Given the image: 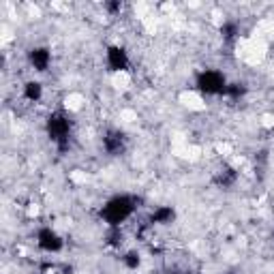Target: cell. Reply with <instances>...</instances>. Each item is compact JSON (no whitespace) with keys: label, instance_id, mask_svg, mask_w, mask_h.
Here are the masks:
<instances>
[{"label":"cell","instance_id":"1","mask_svg":"<svg viewBox=\"0 0 274 274\" xmlns=\"http://www.w3.org/2000/svg\"><path fill=\"white\" fill-rule=\"evenodd\" d=\"M133 208H135V201L131 197H114L111 201H107V206L103 208V219L109 223L111 227H118L122 221L131 216Z\"/></svg>","mask_w":274,"mask_h":274},{"label":"cell","instance_id":"2","mask_svg":"<svg viewBox=\"0 0 274 274\" xmlns=\"http://www.w3.org/2000/svg\"><path fill=\"white\" fill-rule=\"evenodd\" d=\"M47 133H49V137L58 144L60 150H66V144H69V120H66L63 114H52L49 116Z\"/></svg>","mask_w":274,"mask_h":274},{"label":"cell","instance_id":"3","mask_svg":"<svg viewBox=\"0 0 274 274\" xmlns=\"http://www.w3.org/2000/svg\"><path fill=\"white\" fill-rule=\"evenodd\" d=\"M197 88L206 94H221L225 92V77L216 71H204L197 77Z\"/></svg>","mask_w":274,"mask_h":274},{"label":"cell","instance_id":"4","mask_svg":"<svg viewBox=\"0 0 274 274\" xmlns=\"http://www.w3.org/2000/svg\"><path fill=\"white\" fill-rule=\"evenodd\" d=\"M39 247H41L43 251H60L63 249V240H60L56 233L52 232V229H41L39 232Z\"/></svg>","mask_w":274,"mask_h":274},{"label":"cell","instance_id":"5","mask_svg":"<svg viewBox=\"0 0 274 274\" xmlns=\"http://www.w3.org/2000/svg\"><path fill=\"white\" fill-rule=\"evenodd\" d=\"M107 64L111 71H122L128 66V58L125 54V49L120 47H109L107 49Z\"/></svg>","mask_w":274,"mask_h":274},{"label":"cell","instance_id":"6","mask_svg":"<svg viewBox=\"0 0 274 274\" xmlns=\"http://www.w3.org/2000/svg\"><path fill=\"white\" fill-rule=\"evenodd\" d=\"M103 142H105V150H107L109 154H118L122 146H125V135H122L120 131H109Z\"/></svg>","mask_w":274,"mask_h":274},{"label":"cell","instance_id":"7","mask_svg":"<svg viewBox=\"0 0 274 274\" xmlns=\"http://www.w3.org/2000/svg\"><path fill=\"white\" fill-rule=\"evenodd\" d=\"M30 60H32V64H35L37 71H45L47 64H49V52L45 47H37V49L30 52Z\"/></svg>","mask_w":274,"mask_h":274},{"label":"cell","instance_id":"8","mask_svg":"<svg viewBox=\"0 0 274 274\" xmlns=\"http://www.w3.org/2000/svg\"><path fill=\"white\" fill-rule=\"evenodd\" d=\"M233 180H236V171H233L232 167H223L219 174H216V178H214V182L221 184V187H229Z\"/></svg>","mask_w":274,"mask_h":274},{"label":"cell","instance_id":"9","mask_svg":"<svg viewBox=\"0 0 274 274\" xmlns=\"http://www.w3.org/2000/svg\"><path fill=\"white\" fill-rule=\"evenodd\" d=\"M174 219V210L171 208H159L152 214V223H169Z\"/></svg>","mask_w":274,"mask_h":274},{"label":"cell","instance_id":"10","mask_svg":"<svg viewBox=\"0 0 274 274\" xmlns=\"http://www.w3.org/2000/svg\"><path fill=\"white\" fill-rule=\"evenodd\" d=\"M26 99H30V101H39L41 99V84H37V82H30V84H26Z\"/></svg>","mask_w":274,"mask_h":274},{"label":"cell","instance_id":"11","mask_svg":"<svg viewBox=\"0 0 274 274\" xmlns=\"http://www.w3.org/2000/svg\"><path fill=\"white\" fill-rule=\"evenodd\" d=\"M244 90H247V88L240 86V84H232V86L225 88V94L227 97H232V99H238V97H242L244 94Z\"/></svg>","mask_w":274,"mask_h":274},{"label":"cell","instance_id":"12","mask_svg":"<svg viewBox=\"0 0 274 274\" xmlns=\"http://www.w3.org/2000/svg\"><path fill=\"white\" fill-rule=\"evenodd\" d=\"M221 32H223V37H225V39H233L238 35V26L233 24V21H227V24H223Z\"/></svg>","mask_w":274,"mask_h":274},{"label":"cell","instance_id":"13","mask_svg":"<svg viewBox=\"0 0 274 274\" xmlns=\"http://www.w3.org/2000/svg\"><path fill=\"white\" fill-rule=\"evenodd\" d=\"M125 264L128 268H137L139 266V255L137 253H126L125 255Z\"/></svg>","mask_w":274,"mask_h":274},{"label":"cell","instance_id":"14","mask_svg":"<svg viewBox=\"0 0 274 274\" xmlns=\"http://www.w3.org/2000/svg\"><path fill=\"white\" fill-rule=\"evenodd\" d=\"M122 242V236L118 233V229H114V232L109 233V244H120Z\"/></svg>","mask_w":274,"mask_h":274},{"label":"cell","instance_id":"15","mask_svg":"<svg viewBox=\"0 0 274 274\" xmlns=\"http://www.w3.org/2000/svg\"><path fill=\"white\" fill-rule=\"evenodd\" d=\"M107 9H109V11H118V9H120V4H118V2H109V4H107Z\"/></svg>","mask_w":274,"mask_h":274}]
</instances>
